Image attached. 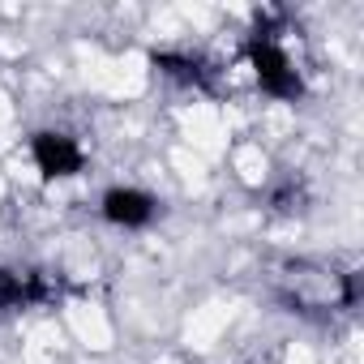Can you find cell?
I'll list each match as a JSON object with an SVG mask.
<instances>
[{
  "label": "cell",
  "mask_w": 364,
  "mask_h": 364,
  "mask_svg": "<svg viewBox=\"0 0 364 364\" xmlns=\"http://www.w3.org/2000/svg\"><path fill=\"white\" fill-rule=\"evenodd\" d=\"M249 65H253L257 86H262L266 95H274V99H296V95L304 90L291 52H287L274 35H253V39H249Z\"/></svg>",
  "instance_id": "1"
},
{
  "label": "cell",
  "mask_w": 364,
  "mask_h": 364,
  "mask_svg": "<svg viewBox=\"0 0 364 364\" xmlns=\"http://www.w3.org/2000/svg\"><path fill=\"white\" fill-rule=\"evenodd\" d=\"M31 159L48 180H69L86 167V146L65 129H43L31 137Z\"/></svg>",
  "instance_id": "2"
},
{
  "label": "cell",
  "mask_w": 364,
  "mask_h": 364,
  "mask_svg": "<svg viewBox=\"0 0 364 364\" xmlns=\"http://www.w3.org/2000/svg\"><path fill=\"white\" fill-rule=\"evenodd\" d=\"M99 210H103V219H107L112 228L137 232V228H146V223L154 219L159 202H154V193H146V189H137V185H116V189L103 193Z\"/></svg>",
  "instance_id": "3"
}]
</instances>
